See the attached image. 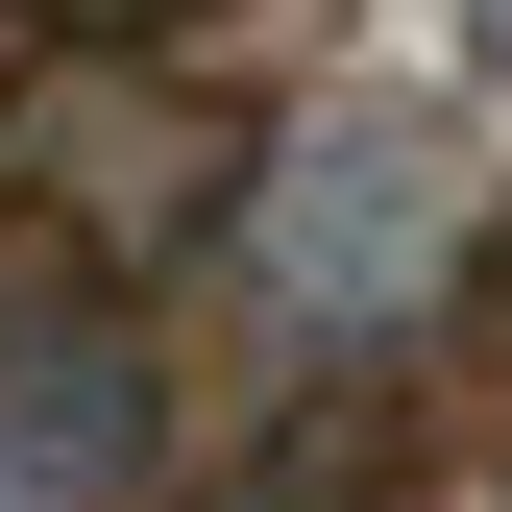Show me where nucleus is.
Masks as SVG:
<instances>
[{"instance_id": "obj_4", "label": "nucleus", "mask_w": 512, "mask_h": 512, "mask_svg": "<svg viewBox=\"0 0 512 512\" xmlns=\"http://www.w3.org/2000/svg\"><path fill=\"white\" fill-rule=\"evenodd\" d=\"M49 25H74V49H147V25H196V0H49Z\"/></svg>"}, {"instance_id": "obj_5", "label": "nucleus", "mask_w": 512, "mask_h": 512, "mask_svg": "<svg viewBox=\"0 0 512 512\" xmlns=\"http://www.w3.org/2000/svg\"><path fill=\"white\" fill-rule=\"evenodd\" d=\"M464 25H488V74H512V0H464Z\"/></svg>"}, {"instance_id": "obj_2", "label": "nucleus", "mask_w": 512, "mask_h": 512, "mask_svg": "<svg viewBox=\"0 0 512 512\" xmlns=\"http://www.w3.org/2000/svg\"><path fill=\"white\" fill-rule=\"evenodd\" d=\"M244 147H269V122L171 98L147 49H74V74L0 98V196L49 220V269H171V244H220L244 220Z\"/></svg>"}, {"instance_id": "obj_1", "label": "nucleus", "mask_w": 512, "mask_h": 512, "mask_svg": "<svg viewBox=\"0 0 512 512\" xmlns=\"http://www.w3.org/2000/svg\"><path fill=\"white\" fill-rule=\"evenodd\" d=\"M488 269V171L439 147L415 98H293L244 147V220H220V293L269 317L293 366H391L439 342V293Z\"/></svg>"}, {"instance_id": "obj_3", "label": "nucleus", "mask_w": 512, "mask_h": 512, "mask_svg": "<svg viewBox=\"0 0 512 512\" xmlns=\"http://www.w3.org/2000/svg\"><path fill=\"white\" fill-rule=\"evenodd\" d=\"M0 488H25V512H122V488H147L122 269H25V293H0Z\"/></svg>"}]
</instances>
